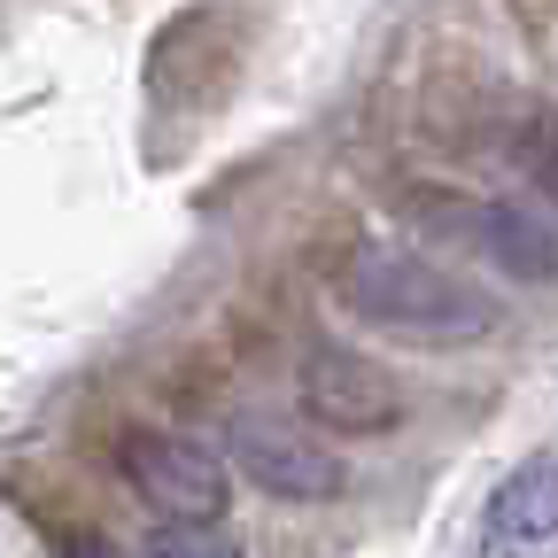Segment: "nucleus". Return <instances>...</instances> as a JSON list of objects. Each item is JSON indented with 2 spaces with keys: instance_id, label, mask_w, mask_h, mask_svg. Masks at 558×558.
<instances>
[{
  "instance_id": "20e7f679",
  "label": "nucleus",
  "mask_w": 558,
  "mask_h": 558,
  "mask_svg": "<svg viewBox=\"0 0 558 558\" xmlns=\"http://www.w3.org/2000/svg\"><path fill=\"white\" fill-rule=\"evenodd\" d=\"M124 473L163 520H218L226 512V465L186 435H124Z\"/></svg>"
},
{
  "instance_id": "f03ea898",
  "label": "nucleus",
  "mask_w": 558,
  "mask_h": 558,
  "mask_svg": "<svg viewBox=\"0 0 558 558\" xmlns=\"http://www.w3.org/2000/svg\"><path fill=\"white\" fill-rule=\"evenodd\" d=\"M303 411H311V427H326V435H380V427L403 418V388L373 357H357V349L318 341L303 357Z\"/></svg>"
},
{
  "instance_id": "39448f33",
  "label": "nucleus",
  "mask_w": 558,
  "mask_h": 558,
  "mask_svg": "<svg viewBox=\"0 0 558 558\" xmlns=\"http://www.w3.org/2000/svg\"><path fill=\"white\" fill-rule=\"evenodd\" d=\"M473 241L520 279H558V233L543 218H527V209H512V202L473 209Z\"/></svg>"
},
{
  "instance_id": "6e6552de",
  "label": "nucleus",
  "mask_w": 558,
  "mask_h": 558,
  "mask_svg": "<svg viewBox=\"0 0 558 558\" xmlns=\"http://www.w3.org/2000/svg\"><path fill=\"white\" fill-rule=\"evenodd\" d=\"M148 558H241V550L209 527V520H171V527H156Z\"/></svg>"
},
{
  "instance_id": "0eeeda50",
  "label": "nucleus",
  "mask_w": 558,
  "mask_h": 558,
  "mask_svg": "<svg viewBox=\"0 0 558 558\" xmlns=\"http://www.w3.org/2000/svg\"><path fill=\"white\" fill-rule=\"evenodd\" d=\"M512 163L527 171V186L543 202H558V109H527L512 124Z\"/></svg>"
},
{
  "instance_id": "7ed1b4c3",
  "label": "nucleus",
  "mask_w": 558,
  "mask_h": 558,
  "mask_svg": "<svg viewBox=\"0 0 558 558\" xmlns=\"http://www.w3.org/2000/svg\"><path fill=\"white\" fill-rule=\"evenodd\" d=\"M226 450L271 497H333L341 488V458L326 442H311V427H295V418H279V411H241L226 427Z\"/></svg>"
},
{
  "instance_id": "1a4fd4ad",
  "label": "nucleus",
  "mask_w": 558,
  "mask_h": 558,
  "mask_svg": "<svg viewBox=\"0 0 558 558\" xmlns=\"http://www.w3.org/2000/svg\"><path fill=\"white\" fill-rule=\"evenodd\" d=\"M70 558H124L117 543H101V535H78V543H70Z\"/></svg>"
},
{
  "instance_id": "f257e3e1",
  "label": "nucleus",
  "mask_w": 558,
  "mask_h": 558,
  "mask_svg": "<svg viewBox=\"0 0 558 558\" xmlns=\"http://www.w3.org/2000/svg\"><path fill=\"white\" fill-rule=\"evenodd\" d=\"M341 303L403 341H481L497 326V295H481L473 279H458L435 256L380 248V241L341 256Z\"/></svg>"
},
{
  "instance_id": "423d86ee",
  "label": "nucleus",
  "mask_w": 558,
  "mask_h": 558,
  "mask_svg": "<svg viewBox=\"0 0 558 558\" xmlns=\"http://www.w3.org/2000/svg\"><path fill=\"white\" fill-rule=\"evenodd\" d=\"M488 527H497L505 543H550V535H558V458H527V465L497 488Z\"/></svg>"
}]
</instances>
